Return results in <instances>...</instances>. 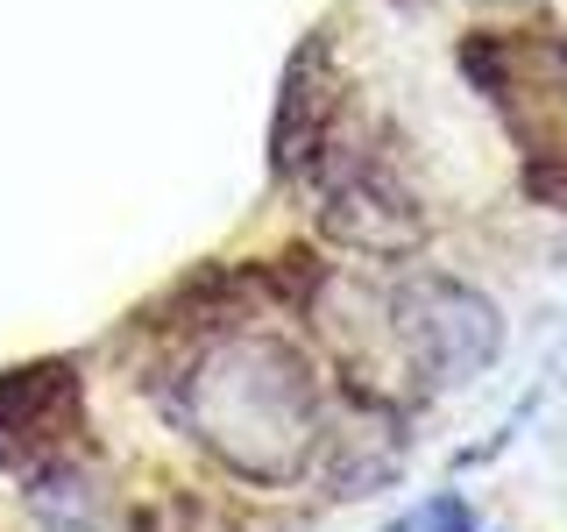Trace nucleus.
<instances>
[{"label": "nucleus", "instance_id": "nucleus-1", "mask_svg": "<svg viewBox=\"0 0 567 532\" xmlns=\"http://www.w3.org/2000/svg\"><path fill=\"white\" fill-rule=\"evenodd\" d=\"M192 426L213 454H227L241 475H291L298 454L319 433L312 377L284 341H227L192 377Z\"/></svg>", "mask_w": 567, "mask_h": 532}, {"label": "nucleus", "instance_id": "nucleus-4", "mask_svg": "<svg viewBox=\"0 0 567 532\" xmlns=\"http://www.w3.org/2000/svg\"><path fill=\"white\" fill-rule=\"evenodd\" d=\"M71 419H79V377L64 362H35L0 377V461L43 454L50 440H64Z\"/></svg>", "mask_w": 567, "mask_h": 532}, {"label": "nucleus", "instance_id": "nucleus-6", "mask_svg": "<svg viewBox=\"0 0 567 532\" xmlns=\"http://www.w3.org/2000/svg\"><path fill=\"white\" fill-rule=\"evenodd\" d=\"M390 532H475V511L461 504V497H425V504H412Z\"/></svg>", "mask_w": 567, "mask_h": 532}, {"label": "nucleus", "instance_id": "nucleus-2", "mask_svg": "<svg viewBox=\"0 0 567 532\" xmlns=\"http://www.w3.org/2000/svg\"><path fill=\"white\" fill-rule=\"evenodd\" d=\"M398 334L433 383H468L496 355V306L454 277H412L398 291Z\"/></svg>", "mask_w": 567, "mask_h": 532}, {"label": "nucleus", "instance_id": "nucleus-5", "mask_svg": "<svg viewBox=\"0 0 567 532\" xmlns=\"http://www.w3.org/2000/svg\"><path fill=\"white\" fill-rule=\"evenodd\" d=\"M327 114H333V93H327V43H312L291 58L284 71V100H277V171H306L327 142Z\"/></svg>", "mask_w": 567, "mask_h": 532}, {"label": "nucleus", "instance_id": "nucleus-7", "mask_svg": "<svg viewBox=\"0 0 567 532\" xmlns=\"http://www.w3.org/2000/svg\"><path fill=\"white\" fill-rule=\"evenodd\" d=\"M489 8H525V0H489Z\"/></svg>", "mask_w": 567, "mask_h": 532}, {"label": "nucleus", "instance_id": "nucleus-3", "mask_svg": "<svg viewBox=\"0 0 567 532\" xmlns=\"http://www.w3.org/2000/svg\"><path fill=\"white\" fill-rule=\"evenodd\" d=\"M327 227H333V235H348V242H362V248H412L425 235V221L412 213V192H404L369 150L333 156Z\"/></svg>", "mask_w": 567, "mask_h": 532}]
</instances>
